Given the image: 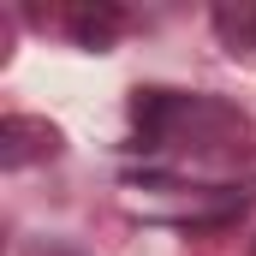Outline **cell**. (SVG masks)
<instances>
[{
    "mask_svg": "<svg viewBox=\"0 0 256 256\" xmlns=\"http://www.w3.org/2000/svg\"><path fill=\"white\" fill-rule=\"evenodd\" d=\"M250 256H256V244H250Z\"/></svg>",
    "mask_w": 256,
    "mask_h": 256,
    "instance_id": "277c9868",
    "label": "cell"
},
{
    "mask_svg": "<svg viewBox=\"0 0 256 256\" xmlns=\"http://www.w3.org/2000/svg\"><path fill=\"white\" fill-rule=\"evenodd\" d=\"M60 155V126L36 120V114H6L0 120V167H30Z\"/></svg>",
    "mask_w": 256,
    "mask_h": 256,
    "instance_id": "6da1fadb",
    "label": "cell"
},
{
    "mask_svg": "<svg viewBox=\"0 0 256 256\" xmlns=\"http://www.w3.org/2000/svg\"><path fill=\"white\" fill-rule=\"evenodd\" d=\"M214 30L232 54L256 48V6H214Z\"/></svg>",
    "mask_w": 256,
    "mask_h": 256,
    "instance_id": "3957f363",
    "label": "cell"
},
{
    "mask_svg": "<svg viewBox=\"0 0 256 256\" xmlns=\"http://www.w3.org/2000/svg\"><path fill=\"white\" fill-rule=\"evenodd\" d=\"M126 24H131V12H126V6H114V0H96V6L84 0V6H72V12H66V36H72L78 48H96V54H102V48H114Z\"/></svg>",
    "mask_w": 256,
    "mask_h": 256,
    "instance_id": "7a4b0ae2",
    "label": "cell"
}]
</instances>
